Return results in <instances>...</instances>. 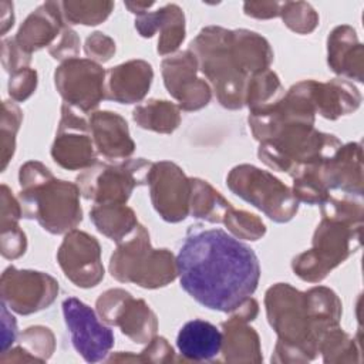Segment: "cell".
<instances>
[{
	"mask_svg": "<svg viewBox=\"0 0 364 364\" xmlns=\"http://www.w3.org/2000/svg\"><path fill=\"white\" fill-rule=\"evenodd\" d=\"M182 289L202 306L233 313L255 293L260 266L255 252L222 229L191 226L176 257Z\"/></svg>",
	"mask_w": 364,
	"mask_h": 364,
	"instance_id": "6da1fadb",
	"label": "cell"
},
{
	"mask_svg": "<svg viewBox=\"0 0 364 364\" xmlns=\"http://www.w3.org/2000/svg\"><path fill=\"white\" fill-rule=\"evenodd\" d=\"M20 205L24 218L36 219L50 233L75 229L82 219L77 185L55 179L50 169L30 161L20 168Z\"/></svg>",
	"mask_w": 364,
	"mask_h": 364,
	"instance_id": "7a4b0ae2",
	"label": "cell"
},
{
	"mask_svg": "<svg viewBox=\"0 0 364 364\" xmlns=\"http://www.w3.org/2000/svg\"><path fill=\"white\" fill-rule=\"evenodd\" d=\"M264 303L269 323L279 336L276 355L296 353L297 361L313 358L326 331L316 321L306 293L277 283L267 290Z\"/></svg>",
	"mask_w": 364,
	"mask_h": 364,
	"instance_id": "3957f363",
	"label": "cell"
},
{
	"mask_svg": "<svg viewBox=\"0 0 364 364\" xmlns=\"http://www.w3.org/2000/svg\"><path fill=\"white\" fill-rule=\"evenodd\" d=\"M202 73L210 80L219 102L226 108H240L245 102L247 74L242 68L233 47L232 31L210 26L191 43Z\"/></svg>",
	"mask_w": 364,
	"mask_h": 364,
	"instance_id": "277c9868",
	"label": "cell"
},
{
	"mask_svg": "<svg viewBox=\"0 0 364 364\" xmlns=\"http://www.w3.org/2000/svg\"><path fill=\"white\" fill-rule=\"evenodd\" d=\"M340 146L334 135L318 132L310 124H290L260 144L259 158L267 166L294 176L306 166L324 162Z\"/></svg>",
	"mask_w": 364,
	"mask_h": 364,
	"instance_id": "5b68a950",
	"label": "cell"
},
{
	"mask_svg": "<svg viewBox=\"0 0 364 364\" xmlns=\"http://www.w3.org/2000/svg\"><path fill=\"white\" fill-rule=\"evenodd\" d=\"M109 272L119 282L136 283L146 289L166 286L178 276L173 255L166 249H152L149 235L141 225L118 243L111 256Z\"/></svg>",
	"mask_w": 364,
	"mask_h": 364,
	"instance_id": "8992f818",
	"label": "cell"
},
{
	"mask_svg": "<svg viewBox=\"0 0 364 364\" xmlns=\"http://www.w3.org/2000/svg\"><path fill=\"white\" fill-rule=\"evenodd\" d=\"M361 223H346L323 218L317 226L313 247L293 259L294 273L307 282H320L327 273L358 247Z\"/></svg>",
	"mask_w": 364,
	"mask_h": 364,
	"instance_id": "52a82bcc",
	"label": "cell"
},
{
	"mask_svg": "<svg viewBox=\"0 0 364 364\" xmlns=\"http://www.w3.org/2000/svg\"><path fill=\"white\" fill-rule=\"evenodd\" d=\"M228 186L274 222L290 220L299 208L293 192L270 172L253 165H239L228 175Z\"/></svg>",
	"mask_w": 364,
	"mask_h": 364,
	"instance_id": "ba28073f",
	"label": "cell"
},
{
	"mask_svg": "<svg viewBox=\"0 0 364 364\" xmlns=\"http://www.w3.org/2000/svg\"><path fill=\"white\" fill-rule=\"evenodd\" d=\"M152 164L139 158L117 165L94 164L78 176V186L95 203H125L135 186L146 183Z\"/></svg>",
	"mask_w": 364,
	"mask_h": 364,
	"instance_id": "9c48e42d",
	"label": "cell"
},
{
	"mask_svg": "<svg viewBox=\"0 0 364 364\" xmlns=\"http://www.w3.org/2000/svg\"><path fill=\"white\" fill-rule=\"evenodd\" d=\"M54 80L65 102L84 114L95 109L105 98V71L92 60L75 57L63 61Z\"/></svg>",
	"mask_w": 364,
	"mask_h": 364,
	"instance_id": "30bf717a",
	"label": "cell"
},
{
	"mask_svg": "<svg viewBox=\"0 0 364 364\" xmlns=\"http://www.w3.org/2000/svg\"><path fill=\"white\" fill-rule=\"evenodd\" d=\"M97 310L104 321L118 326L135 343H148L156 333V316L149 306L122 289H111L101 294Z\"/></svg>",
	"mask_w": 364,
	"mask_h": 364,
	"instance_id": "8fae6325",
	"label": "cell"
},
{
	"mask_svg": "<svg viewBox=\"0 0 364 364\" xmlns=\"http://www.w3.org/2000/svg\"><path fill=\"white\" fill-rule=\"evenodd\" d=\"M1 300L18 314L47 309L58 293V283L48 274L7 267L1 274Z\"/></svg>",
	"mask_w": 364,
	"mask_h": 364,
	"instance_id": "7c38bea8",
	"label": "cell"
},
{
	"mask_svg": "<svg viewBox=\"0 0 364 364\" xmlns=\"http://www.w3.org/2000/svg\"><path fill=\"white\" fill-rule=\"evenodd\" d=\"M65 324L77 353L88 363L102 360L114 346V333L104 326L94 310L75 297L63 301Z\"/></svg>",
	"mask_w": 364,
	"mask_h": 364,
	"instance_id": "4fadbf2b",
	"label": "cell"
},
{
	"mask_svg": "<svg viewBox=\"0 0 364 364\" xmlns=\"http://www.w3.org/2000/svg\"><path fill=\"white\" fill-rule=\"evenodd\" d=\"M146 183L151 188V200L162 219L183 220L191 209V179L182 169L168 161L152 164Z\"/></svg>",
	"mask_w": 364,
	"mask_h": 364,
	"instance_id": "5bb4252c",
	"label": "cell"
},
{
	"mask_svg": "<svg viewBox=\"0 0 364 364\" xmlns=\"http://www.w3.org/2000/svg\"><path fill=\"white\" fill-rule=\"evenodd\" d=\"M81 112V111H80ZM61 121L55 141L51 148L54 161L65 169L90 168L95 161V145L91 138L90 125L78 109L64 102Z\"/></svg>",
	"mask_w": 364,
	"mask_h": 364,
	"instance_id": "9a60e30c",
	"label": "cell"
},
{
	"mask_svg": "<svg viewBox=\"0 0 364 364\" xmlns=\"http://www.w3.org/2000/svg\"><path fill=\"white\" fill-rule=\"evenodd\" d=\"M64 274L78 287H94L104 277L100 243L85 232L70 230L57 253Z\"/></svg>",
	"mask_w": 364,
	"mask_h": 364,
	"instance_id": "2e32d148",
	"label": "cell"
},
{
	"mask_svg": "<svg viewBox=\"0 0 364 364\" xmlns=\"http://www.w3.org/2000/svg\"><path fill=\"white\" fill-rule=\"evenodd\" d=\"M196 68L198 61L191 50L178 53L162 61L165 87L185 111L199 109L210 100V88L203 80L196 77Z\"/></svg>",
	"mask_w": 364,
	"mask_h": 364,
	"instance_id": "e0dca14e",
	"label": "cell"
},
{
	"mask_svg": "<svg viewBox=\"0 0 364 364\" xmlns=\"http://www.w3.org/2000/svg\"><path fill=\"white\" fill-rule=\"evenodd\" d=\"M299 87L313 105L314 111L328 119L354 111L360 105V94L355 87L347 81L333 80L330 82H317L313 80L299 82Z\"/></svg>",
	"mask_w": 364,
	"mask_h": 364,
	"instance_id": "ac0fdd59",
	"label": "cell"
},
{
	"mask_svg": "<svg viewBox=\"0 0 364 364\" xmlns=\"http://www.w3.org/2000/svg\"><path fill=\"white\" fill-rule=\"evenodd\" d=\"M88 125L94 145L104 158L124 159L134 152L135 144L121 115L109 111L91 112Z\"/></svg>",
	"mask_w": 364,
	"mask_h": 364,
	"instance_id": "d6986e66",
	"label": "cell"
},
{
	"mask_svg": "<svg viewBox=\"0 0 364 364\" xmlns=\"http://www.w3.org/2000/svg\"><path fill=\"white\" fill-rule=\"evenodd\" d=\"M152 78L151 64L142 60H132L112 67L107 73L105 98L121 104L138 102L146 95Z\"/></svg>",
	"mask_w": 364,
	"mask_h": 364,
	"instance_id": "ffe728a7",
	"label": "cell"
},
{
	"mask_svg": "<svg viewBox=\"0 0 364 364\" xmlns=\"http://www.w3.org/2000/svg\"><path fill=\"white\" fill-rule=\"evenodd\" d=\"M60 9V3L47 1L37 7L24 20L14 37L16 43L24 53L31 54L36 50L51 46L57 40L65 27L63 24V11Z\"/></svg>",
	"mask_w": 364,
	"mask_h": 364,
	"instance_id": "44dd1931",
	"label": "cell"
},
{
	"mask_svg": "<svg viewBox=\"0 0 364 364\" xmlns=\"http://www.w3.org/2000/svg\"><path fill=\"white\" fill-rule=\"evenodd\" d=\"M361 149L358 144L340 146L320 166V175L327 189L361 196Z\"/></svg>",
	"mask_w": 364,
	"mask_h": 364,
	"instance_id": "7402d4cb",
	"label": "cell"
},
{
	"mask_svg": "<svg viewBox=\"0 0 364 364\" xmlns=\"http://www.w3.org/2000/svg\"><path fill=\"white\" fill-rule=\"evenodd\" d=\"M135 27L142 37H152L161 30L158 53H173L185 38V16L179 6L166 4L156 11H146L135 18Z\"/></svg>",
	"mask_w": 364,
	"mask_h": 364,
	"instance_id": "603a6c76",
	"label": "cell"
},
{
	"mask_svg": "<svg viewBox=\"0 0 364 364\" xmlns=\"http://www.w3.org/2000/svg\"><path fill=\"white\" fill-rule=\"evenodd\" d=\"M222 333L209 321L191 320L178 333L179 353L189 360H210L222 350Z\"/></svg>",
	"mask_w": 364,
	"mask_h": 364,
	"instance_id": "cb8c5ba5",
	"label": "cell"
},
{
	"mask_svg": "<svg viewBox=\"0 0 364 364\" xmlns=\"http://www.w3.org/2000/svg\"><path fill=\"white\" fill-rule=\"evenodd\" d=\"M247 318L233 313V316L222 324V350L226 361H262L259 337L256 331L247 326Z\"/></svg>",
	"mask_w": 364,
	"mask_h": 364,
	"instance_id": "d4e9b609",
	"label": "cell"
},
{
	"mask_svg": "<svg viewBox=\"0 0 364 364\" xmlns=\"http://www.w3.org/2000/svg\"><path fill=\"white\" fill-rule=\"evenodd\" d=\"M328 65L338 74L355 77L363 81V68L353 61V57L361 60L363 47L357 41L355 31L348 26L336 27L328 36Z\"/></svg>",
	"mask_w": 364,
	"mask_h": 364,
	"instance_id": "484cf974",
	"label": "cell"
},
{
	"mask_svg": "<svg viewBox=\"0 0 364 364\" xmlns=\"http://www.w3.org/2000/svg\"><path fill=\"white\" fill-rule=\"evenodd\" d=\"M1 255L6 259H17L24 255L27 240L24 232L18 226L23 218L21 205L11 195L7 185H1Z\"/></svg>",
	"mask_w": 364,
	"mask_h": 364,
	"instance_id": "4316f807",
	"label": "cell"
},
{
	"mask_svg": "<svg viewBox=\"0 0 364 364\" xmlns=\"http://www.w3.org/2000/svg\"><path fill=\"white\" fill-rule=\"evenodd\" d=\"M90 216L97 229L117 243L138 226L135 213L124 203H97Z\"/></svg>",
	"mask_w": 364,
	"mask_h": 364,
	"instance_id": "83f0119b",
	"label": "cell"
},
{
	"mask_svg": "<svg viewBox=\"0 0 364 364\" xmlns=\"http://www.w3.org/2000/svg\"><path fill=\"white\" fill-rule=\"evenodd\" d=\"M134 121L145 129L169 134L181 122L179 108L169 101L151 100L134 109Z\"/></svg>",
	"mask_w": 364,
	"mask_h": 364,
	"instance_id": "f1b7e54d",
	"label": "cell"
},
{
	"mask_svg": "<svg viewBox=\"0 0 364 364\" xmlns=\"http://www.w3.org/2000/svg\"><path fill=\"white\" fill-rule=\"evenodd\" d=\"M191 209L189 212L195 218H202L208 222H223L230 203L215 191L206 181L191 179Z\"/></svg>",
	"mask_w": 364,
	"mask_h": 364,
	"instance_id": "f546056e",
	"label": "cell"
},
{
	"mask_svg": "<svg viewBox=\"0 0 364 364\" xmlns=\"http://www.w3.org/2000/svg\"><path fill=\"white\" fill-rule=\"evenodd\" d=\"M282 95L283 88L277 75L270 70H264L247 80L245 102L249 105L250 112H257L274 105L282 100Z\"/></svg>",
	"mask_w": 364,
	"mask_h": 364,
	"instance_id": "4dcf8cb0",
	"label": "cell"
},
{
	"mask_svg": "<svg viewBox=\"0 0 364 364\" xmlns=\"http://www.w3.org/2000/svg\"><path fill=\"white\" fill-rule=\"evenodd\" d=\"M60 6L67 21L85 26L100 24L114 9L112 1H63Z\"/></svg>",
	"mask_w": 364,
	"mask_h": 364,
	"instance_id": "1f68e13d",
	"label": "cell"
},
{
	"mask_svg": "<svg viewBox=\"0 0 364 364\" xmlns=\"http://www.w3.org/2000/svg\"><path fill=\"white\" fill-rule=\"evenodd\" d=\"M21 119L23 114L20 108L11 101H4L1 114V171L6 169L14 154L16 134L20 128Z\"/></svg>",
	"mask_w": 364,
	"mask_h": 364,
	"instance_id": "d6a6232c",
	"label": "cell"
},
{
	"mask_svg": "<svg viewBox=\"0 0 364 364\" xmlns=\"http://www.w3.org/2000/svg\"><path fill=\"white\" fill-rule=\"evenodd\" d=\"M280 16L284 24L299 34L313 31L318 23L317 13L309 3L304 1H284Z\"/></svg>",
	"mask_w": 364,
	"mask_h": 364,
	"instance_id": "836d02e7",
	"label": "cell"
},
{
	"mask_svg": "<svg viewBox=\"0 0 364 364\" xmlns=\"http://www.w3.org/2000/svg\"><path fill=\"white\" fill-rule=\"evenodd\" d=\"M223 223L235 236L246 240H257L266 232L264 223L256 215L246 210H236L233 208L228 210L223 218Z\"/></svg>",
	"mask_w": 364,
	"mask_h": 364,
	"instance_id": "e575fe53",
	"label": "cell"
},
{
	"mask_svg": "<svg viewBox=\"0 0 364 364\" xmlns=\"http://www.w3.org/2000/svg\"><path fill=\"white\" fill-rule=\"evenodd\" d=\"M36 85H37V73L26 67L10 75L9 94L14 101H24L34 92Z\"/></svg>",
	"mask_w": 364,
	"mask_h": 364,
	"instance_id": "d590c367",
	"label": "cell"
},
{
	"mask_svg": "<svg viewBox=\"0 0 364 364\" xmlns=\"http://www.w3.org/2000/svg\"><path fill=\"white\" fill-rule=\"evenodd\" d=\"M21 341L28 346L36 354H41L43 358L51 355L54 350L53 333L41 326L30 327L21 334Z\"/></svg>",
	"mask_w": 364,
	"mask_h": 364,
	"instance_id": "8d00e7d4",
	"label": "cell"
},
{
	"mask_svg": "<svg viewBox=\"0 0 364 364\" xmlns=\"http://www.w3.org/2000/svg\"><path fill=\"white\" fill-rule=\"evenodd\" d=\"M78 50H80V38L77 33L67 26L63 28L57 40L48 48L50 54L55 60H64V61L70 58H75Z\"/></svg>",
	"mask_w": 364,
	"mask_h": 364,
	"instance_id": "74e56055",
	"label": "cell"
},
{
	"mask_svg": "<svg viewBox=\"0 0 364 364\" xmlns=\"http://www.w3.org/2000/svg\"><path fill=\"white\" fill-rule=\"evenodd\" d=\"M1 46V61L6 71L13 74L21 68L28 67L30 54L24 53L14 38H4Z\"/></svg>",
	"mask_w": 364,
	"mask_h": 364,
	"instance_id": "f35d334b",
	"label": "cell"
},
{
	"mask_svg": "<svg viewBox=\"0 0 364 364\" xmlns=\"http://www.w3.org/2000/svg\"><path fill=\"white\" fill-rule=\"evenodd\" d=\"M85 53L90 58L97 61H108L115 53V43L105 34L97 31L92 33L85 41Z\"/></svg>",
	"mask_w": 364,
	"mask_h": 364,
	"instance_id": "ab89813d",
	"label": "cell"
},
{
	"mask_svg": "<svg viewBox=\"0 0 364 364\" xmlns=\"http://www.w3.org/2000/svg\"><path fill=\"white\" fill-rule=\"evenodd\" d=\"M283 3L277 1H247L243 9L247 16L256 18H272L280 16Z\"/></svg>",
	"mask_w": 364,
	"mask_h": 364,
	"instance_id": "60d3db41",
	"label": "cell"
},
{
	"mask_svg": "<svg viewBox=\"0 0 364 364\" xmlns=\"http://www.w3.org/2000/svg\"><path fill=\"white\" fill-rule=\"evenodd\" d=\"M16 338V320L9 314L7 306L3 303V353L7 351V347L13 344Z\"/></svg>",
	"mask_w": 364,
	"mask_h": 364,
	"instance_id": "b9f144b4",
	"label": "cell"
},
{
	"mask_svg": "<svg viewBox=\"0 0 364 364\" xmlns=\"http://www.w3.org/2000/svg\"><path fill=\"white\" fill-rule=\"evenodd\" d=\"M1 10V34L4 36L10 27H13L14 14H13V3L10 1H1L0 3Z\"/></svg>",
	"mask_w": 364,
	"mask_h": 364,
	"instance_id": "7bdbcfd3",
	"label": "cell"
},
{
	"mask_svg": "<svg viewBox=\"0 0 364 364\" xmlns=\"http://www.w3.org/2000/svg\"><path fill=\"white\" fill-rule=\"evenodd\" d=\"M155 3H139V1H125V6L129 9L131 13L135 14H144L148 11V9H151Z\"/></svg>",
	"mask_w": 364,
	"mask_h": 364,
	"instance_id": "ee69618b",
	"label": "cell"
},
{
	"mask_svg": "<svg viewBox=\"0 0 364 364\" xmlns=\"http://www.w3.org/2000/svg\"><path fill=\"white\" fill-rule=\"evenodd\" d=\"M10 353H14V354H18V353H26V350H23L21 347H16L14 350H10ZM18 360H23V361H36L33 357H30V355H23V357H20Z\"/></svg>",
	"mask_w": 364,
	"mask_h": 364,
	"instance_id": "f6af8a7d",
	"label": "cell"
}]
</instances>
